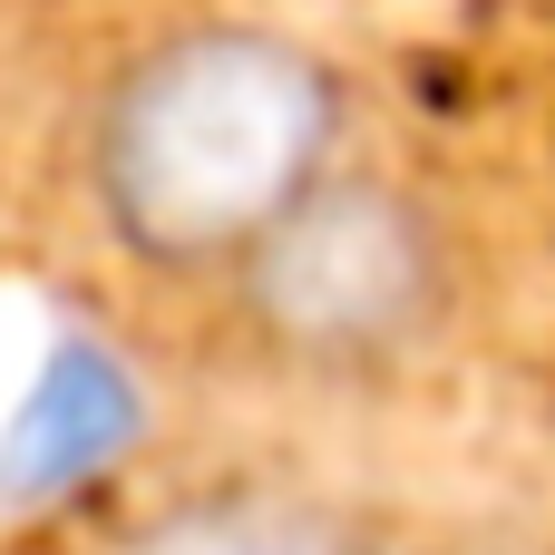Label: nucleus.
I'll return each instance as SVG.
<instances>
[{
	"label": "nucleus",
	"mask_w": 555,
	"mask_h": 555,
	"mask_svg": "<svg viewBox=\"0 0 555 555\" xmlns=\"http://www.w3.org/2000/svg\"><path fill=\"white\" fill-rule=\"evenodd\" d=\"M449 555H546V546H517V537H478V546H449Z\"/></svg>",
	"instance_id": "20e7f679"
},
{
	"label": "nucleus",
	"mask_w": 555,
	"mask_h": 555,
	"mask_svg": "<svg viewBox=\"0 0 555 555\" xmlns=\"http://www.w3.org/2000/svg\"><path fill=\"white\" fill-rule=\"evenodd\" d=\"M107 555H371L361 517L302 488H205L185 507H156Z\"/></svg>",
	"instance_id": "7ed1b4c3"
},
{
	"label": "nucleus",
	"mask_w": 555,
	"mask_h": 555,
	"mask_svg": "<svg viewBox=\"0 0 555 555\" xmlns=\"http://www.w3.org/2000/svg\"><path fill=\"white\" fill-rule=\"evenodd\" d=\"M244 332L312 380H380L449 322V224L371 166H322L234 263Z\"/></svg>",
	"instance_id": "f03ea898"
},
{
	"label": "nucleus",
	"mask_w": 555,
	"mask_h": 555,
	"mask_svg": "<svg viewBox=\"0 0 555 555\" xmlns=\"http://www.w3.org/2000/svg\"><path fill=\"white\" fill-rule=\"evenodd\" d=\"M341 137L332 68L283 29H176L98 117V215L156 273H224Z\"/></svg>",
	"instance_id": "f257e3e1"
}]
</instances>
